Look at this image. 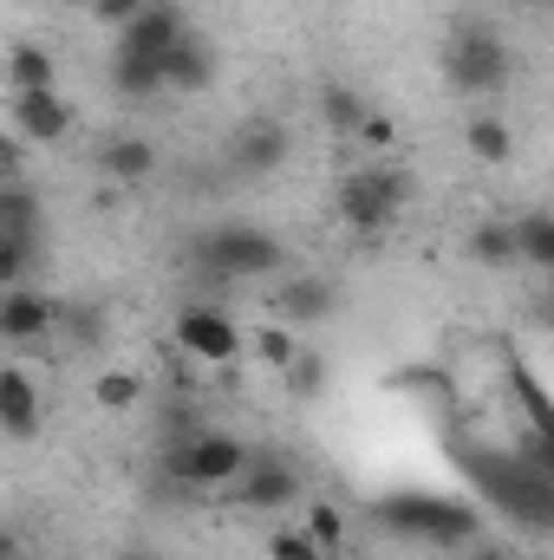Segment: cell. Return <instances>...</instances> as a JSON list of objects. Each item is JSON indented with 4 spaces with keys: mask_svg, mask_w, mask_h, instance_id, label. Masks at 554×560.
I'll return each instance as SVG.
<instances>
[{
    "mask_svg": "<svg viewBox=\"0 0 554 560\" xmlns=\"http://www.w3.org/2000/svg\"><path fill=\"white\" fill-rule=\"evenodd\" d=\"M189 261L209 280H268L287 268V248H280L268 229H255V222H216V229L196 235Z\"/></svg>",
    "mask_w": 554,
    "mask_h": 560,
    "instance_id": "obj_1",
    "label": "cell"
},
{
    "mask_svg": "<svg viewBox=\"0 0 554 560\" xmlns=\"http://www.w3.org/2000/svg\"><path fill=\"white\" fill-rule=\"evenodd\" d=\"M249 469V443L235 430H176L163 443V476L176 489H229L235 476Z\"/></svg>",
    "mask_w": 554,
    "mask_h": 560,
    "instance_id": "obj_2",
    "label": "cell"
},
{
    "mask_svg": "<svg viewBox=\"0 0 554 560\" xmlns=\"http://www.w3.org/2000/svg\"><path fill=\"white\" fill-rule=\"evenodd\" d=\"M412 202V170L405 163H359L339 176V222L359 235H385L399 209Z\"/></svg>",
    "mask_w": 554,
    "mask_h": 560,
    "instance_id": "obj_3",
    "label": "cell"
},
{
    "mask_svg": "<svg viewBox=\"0 0 554 560\" xmlns=\"http://www.w3.org/2000/svg\"><path fill=\"white\" fill-rule=\"evenodd\" d=\"M509 72H516V52L503 46V33H489V26H476V20H463V26L450 33V46H443V79H450V92L489 98V92L509 85Z\"/></svg>",
    "mask_w": 554,
    "mask_h": 560,
    "instance_id": "obj_4",
    "label": "cell"
},
{
    "mask_svg": "<svg viewBox=\"0 0 554 560\" xmlns=\"http://www.w3.org/2000/svg\"><path fill=\"white\" fill-rule=\"evenodd\" d=\"M385 528H399V541H424V548H463L483 535V515L463 502H437V495H392L379 509Z\"/></svg>",
    "mask_w": 554,
    "mask_h": 560,
    "instance_id": "obj_5",
    "label": "cell"
},
{
    "mask_svg": "<svg viewBox=\"0 0 554 560\" xmlns=\"http://www.w3.org/2000/svg\"><path fill=\"white\" fill-rule=\"evenodd\" d=\"M170 332H176V346H183L189 359H203V365H235V359H242V326H235L222 306H183Z\"/></svg>",
    "mask_w": 554,
    "mask_h": 560,
    "instance_id": "obj_6",
    "label": "cell"
},
{
    "mask_svg": "<svg viewBox=\"0 0 554 560\" xmlns=\"http://www.w3.org/2000/svg\"><path fill=\"white\" fill-rule=\"evenodd\" d=\"M242 489V509H255V515H280V509H293L300 502V469L293 463H280V456H249V469L235 476Z\"/></svg>",
    "mask_w": 554,
    "mask_h": 560,
    "instance_id": "obj_7",
    "label": "cell"
},
{
    "mask_svg": "<svg viewBox=\"0 0 554 560\" xmlns=\"http://www.w3.org/2000/svg\"><path fill=\"white\" fill-rule=\"evenodd\" d=\"M287 150H293V138H287L280 118H249L229 138V163H235V176H275L280 163H287Z\"/></svg>",
    "mask_w": 554,
    "mask_h": 560,
    "instance_id": "obj_8",
    "label": "cell"
},
{
    "mask_svg": "<svg viewBox=\"0 0 554 560\" xmlns=\"http://www.w3.org/2000/svg\"><path fill=\"white\" fill-rule=\"evenodd\" d=\"M13 138L26 143H66L72 138V105L59 98V92H13V125H7Z\"/></svg>",
    "mask_w": 554,
    "mask_h": 560,
    "instance_id": "obj_9",
    "label": "cell"
},
{
    "mask_svg": "<svg viewBox=\"0 0 554 560\" xmlns=\"http://www.w3.org/2000/svg\"><path fill=\"white\" fill-rule=\"evenodd\" d=\"M183 33H189V13H183L176 0H143L138 13H131V26L118 33V46H125V52H150V59H163Z\"/></svg>",
    "mask_w": 554,
    "mask_h": 560,
    "instance_id": "obj_10",
    "label": "cell"
},
{
    "mask_svg": "<svg viewBox=\"0 0 554 560\" xmlns=\"http://www.w3.org/2000/svg\"><path fill=\"white\" fill-rule=\"evenodd\" d=\"M53 326H59V306L46 293H33V287H7L0 293V339L7 346H39Z\"/></svg>",
    "mask_w": 554,
    "mask_h": 560,
    "instance_id": "obj_11",
    "label": "cell"
},
{
    "mask_svg": "<svg viewBox=\"0 0 554 560\" xmlns=\"http://www.w3.org/2000/svg\"><path fill=\"white\" fill-rule=\"evenodd\" d=\"M157 72H163V92H209V85H216V46L189 26V33L157 59Z\"/></svg>",
    "mask_w": 554,
    "mask_h": 560,
    "instance_id": "obj_12",
    "label": "cell"
},
{
    "mask_svg": "<svg viewBox=\"0 0 554 560\" xmlns=\"http://www.w3.org/2000/svg\"><path fill=\"white\" fill-rule=\"evenodd\" d=\"M39 385H33V372L26 365H0V436H13V443H33L39 436Z\"/></svg>",
    "mask_w": 554,
    "mask_h": 560,
    "instance_id": "obj_13",
    "label": "cell"
},
{
    "mask_svg": "<svg viewBox=\"0 0 554 560\" xmlns=\"http://www.w3.org/2000/svg\"><path fill=\"white\" fill-rule=\"evenodd\" d=\"M275 306H280V319H293V326H320V319L339 313V287L326 275H293V280H280Z\"/></svg>",
    "mask_w": 554,
    "mask_h": 560,
    "instance_id": "obj_14",
    "label": "cell"
},
{
    "mask_svg": "<svg viewBox=\"0 0 554 560\" xmlns=\"http://www.w3.org/2000/svg\"><path fill=\"white\" fill-rule=\"evenodd\" d=\"M99 170L112 176V183H125V189H138L157 176V143L138 138V131H118V138L99 143Z\"/></svg>",
    "mask_w": 554,
    "mask_h": 560,
    "instance_id": "obj_15",
    "label": "cell"
},
{
    "mask_svg": "<svg viewBox=\"0 0 554 560\" xmlns=\"http://www.w3.org/2000/svg\"><path fill=\"white\" fill-rule=\"evenodd\" d=\"M0 72H7V92H59V59L39 39H13Z\"/></svg>",
    "mask_w": 554,
    "mask_h": 560,
    "instance_id": "obj_16",
    "label": "cell"
},
{
    "mask_svg": "<svg viewBox=\"0 0 554 560\" xmlns=\"http://www.w3.org/2000/svg\"><path fill=\"white\" fill-rule=\"evenodd\" d=\"M39 222H46L39 189H33L26 176L0 183V235H13V242H39Z\"/></svg>",
    "mask_w": 554,
    "mask_h": 560,
    "instance_id": "obj_17",
    "label": "cell"
},
{
    "mask_svg": "<svg viewBox=\"0 0 554 560\" xmlns=\"http://www.w3.org/2000/svg\"><path fill=\"white\" fill-rule=\"evenodd\" d=\"M112 92H118L125 105H150V98L163 92L157 59H150V52H125V46H118V59H112Z\"/></svg>",
    "mask_w": 554,
    "mask_h": 560,
    "instance_id": "obj_18",
    "label": "cell"
},
{
    "mask_svg": "<svg viewBox=\"0 0 554 560\" xmlns=\"http://www.w3.org/2000/svg\"><path fill=\"white\" fill-rule=\"evenodd\" d=\"M463 150L476 156V163H489V170H503L509 156H516V131L496 118V112H476L470 125H463Z\"/></svg>",
    "mask_w": 554,
    "mask_h": 560,
    "instance_id": "obj_19",
    "label": "cell"
},
{
    "mask_svg": "<svg viewBox=\"0 0 554 560\" xmlns=\"http://www.w3.org/2000/svg\"><path fill=\"white\" fill-rule=\"evenodd\" d=\"M509 235H516V261H529V268H554V215L549 209H529V215H516L509 222Z\"/></svg>",
    "mask_w": 554,
    "mask_h": 560,
    "instance_id": "obj_20",
    "label": "cell"
},
{
    "mask_svg": "<svg viewBox=\"0 0 554 560\" xmlns=\"http://www.w3.org/2000/svg\"><path fill=\"white\" fill-rule=\"evenodd\" d=\"M470 261H483V268H516V235H509L503 215H489V222L470 229Z\"/></svg>",
    "mask_w": 554,
    "mask_h": 560,
    "instance_id": "obj_21",
    "label": "cell"
},
{
    "mask_svg": "<svg viewBox=\"0 0 554 560\" xmlns=\"http://www.w3.org/2000/svg\"><path fill=\"white\" fill-rule=\"evenodd\" d=\"M366 112H372V105H366L353 85H326V92H320V118H326V131H339V138H353V131L366 125Z\"/></svg>",
    "mask_w": 554,
    "mask_h": 560,
    "instance_id": "obj_22",
    "label": "cell"
},
{
    "mask_svg": "<svg viewBox=\"0 0 554 560\" xmlns=\"http://www.w3.org/2000/svg\"><path fill=\"white\" fill-rule=\"evenodd\" d=\"M92 398H99L105 411H138V398H143V378H138V372H125V365H112V372H99V385H92Z\"/></svg>",
    "mask_w": 554,
    "mask_h": 560,
    "instance_id": "obj_23",
    "label": "cell"
},
{
    "mask_svg": "<svg viewBox=\"0 0 554 560\" xmlns=\"http://www.w3.org/2000/svg\"><path fill=\"white\" fill-rule=\"evenodd\" d=\"M307 535H313L320 555H339V548H346V515H339L333 502H313V509H307Z\"/></svg>",
    "mask_w": 554,
    "mask_h": 560,
    "instance_id": "obj_24",
    "label": "cell"
},
{
    "mask_svg": "<svg viewBox=\"0 0 554 560\" xmlns=\"http://www.w3.org/2000/svg\"><path fill=\"white\" fill-rule=\"evenodd\" d=\"M242 339H249V346H255L275 372H287V365H293V352H300V339H293L287 326H255V332H242Z\"/></svg>",
    "mask_w": 554,
    "mask_h": 560,
    "instance_id": "obj_25",
    "label": "cell"
},
{
    "mask_svg": "<svg viewBox=\"0 0 554 560\" xmlns=\"http://www.w3.org/2000/svg\"><path fill=\"white\" fill-rule=\"evenodd\" d=\"M280 378H287V385H293V392H300V398H320V392H326V359H320V352H307V346H300V352H293V365H287V372H280Z\"/></svg>",
    "mask_w": 554,
    "mask_h": 560,
    "instance_id": "obj_26",
    "label": "cell"
},
{
    "mask_svg": "<svg viewBox=\"0 0 554 560\" xmlns=\"http://www.w3.org/2000/svg\"><path fill=\"white\" fill-rule=\"evenodd\" d=\"M26 275H33V242L0 235V293H7V287H26Z\"/></svg>",
    "mask_w": 554,
    "mask_h": 560,
    "instance_id": "obj_27",
    "label": "cell"
},
{
    "mask_svg": "<svg viewBox=\"0 0 554 560\" xmlns=\"http://www.w3.org/2000/svg\"><path fill=\"white\" fill-rule=\"evenodd\" d=\"M268 560H326V555L313 548L307 528H280V535H268Z\"/></svg>",
    "mask_w": 554,
    "mask_h": 560,
    "instance_id": "obj_28",
    "label": "cell"
},
{
    "mask_svg": "<svg viewBox=\"0 0 554 560\" xmlns=\"http://www.w3.org/2000/svg\"><path fill=\"white\" fill-rule=\"evenodd\" d=\"M353 138L366 143V150H399V125H392L385 112H366V125H359Z\"/></svg>",
    "mask_w": 554,
    "mask_h": 560,
    "instance_id": "obj_29",
    "label": "cell"
},
{
    "mask_svg": "<svg viewBox=\"0 0 554 560\" xmlns=\"http://www.w3.org/2000/svg\"><path fill=\"white\" fill-rule=\"evenodd\" d=\"M138 7H143V0H85V13H92L99 26H112V33H125Z\"/></svg>",
    "mask_w": 554,
    "mask_h": 560,
    "instance_id": "obj_30",
    "label": "cell"
},
{
    "mask_svg": "<svg viewBox=\"0 0 554 560\" xmlns=\"http://www.w3.org/2000/svg\"><path fill=\"white\" fill-rule=\"evenodd\" d=\"M13 176H26V143L0 131V183H13Z\"/></svg>",
    "mask_w": 554,
    "mask_h": 560,
    "instance_id": "obj_31",
    "label": "cell"
},
{
    "mask_svg": "<svg viewBox=\"0 0 554 560\" xmlns=\"http://www.w3.org/2000/svg\"><path fill=\"white\" fill-rule=\"evenodd\" d=\"M0 560H20V541H13V528H0Z\"/></svg>",
    "mask_w": 554,
    "mask_h": 560,
    "instance_id": "obj_32",
    "label": "cell"
},
{
    "mask_svg": "<svg viewBox=\"0 0 554 560\" xmlns=\"http://www.w3.org/2000/svg\"><path fill=\"white\" fill-rule=\"evenodd\" d=\"M118 560H157V555H150V548H125Z\"/></svg>",
    "mask_w": 554,
    "mask_h": 560,
    "instance_id": "obj_33",
    "label": "cell"
},
{
    "mask_svg": "<svg viewBox=\"0 0 554 560\" xmlns=\"http://www.w3.org/2000/svg\"><path fill=\"white\" fill-rule=\"evenodd\" d=\"M476 560H509V555H476Z\"/></svg>",
    "mask_w": 554,
    "mask_h": 560,
    "instance_id": "obj_34",
    "label": "cell"
},
{
    "mask_svg": "<svg viewBox=\"0 0 554 560\" xmlns=\"http://www.w3.org/2000/svg\"><path fill=\"white\" fill-rule=\"evenodd\" d=\"M59 7H85V0H59Z\"/></svg>",
    "mask_w": 554,
    "mask_h": 560,
    "instance_id": "obj_35",
    "label": "cell"
},
{
    "mask_svg": "<svg viewBox=\"0 0 554 560\" xmlns=\"http://www.w3.org/2000/svg\"><path fill=\"white\" fill-rule=\"evenodd\" d=\"M326 560H346V555H326Z\"/></svg>",
    "mask_w": 554,
    "mask_h": 560,
    "instance_id": "obj_36",
    "label": "cell"
}]
</instances>
